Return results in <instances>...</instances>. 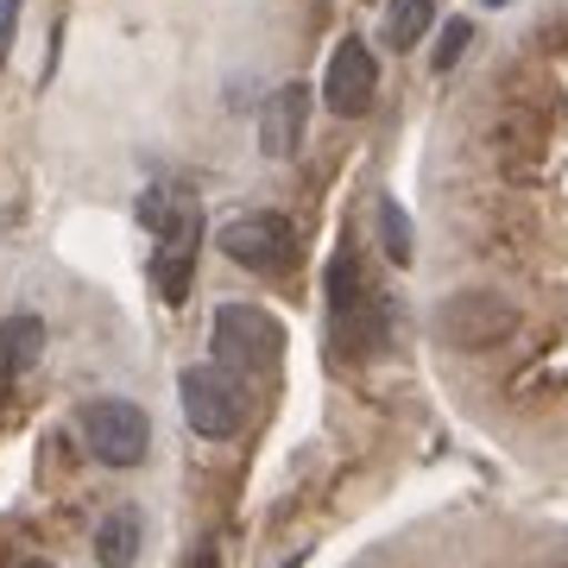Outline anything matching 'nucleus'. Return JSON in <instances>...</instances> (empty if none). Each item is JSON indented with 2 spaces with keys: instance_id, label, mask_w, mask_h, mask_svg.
<instances>
[{
  "instance_id": "f257e3e1",
  "label": "nucleus",
  "mask_w": 568,
  "mask_h": 568,
  "mask_svg": "<svg viewBox=\"0 0 568 568\" xmlns=\"http://www.w3.org/2000/svg\"><path fill=\"white\" fill-rule=\"evenodd\" d=\"M178 398H183V424L203 443H227V436L246 429V386L227 366H183Z\"/></svg>"
},
{
  "instance_id": "f03ea898",
  "label": "nucleus",
  "mask_w": 568,
  "mask_h": 568,
  "mask_svg": "<svg viewBox=\"0 0 568 568\" xmlns=\"http://www.w3.org/2000/svg\"><path fill=\"white\" fill-rule=\"evenodd\" d=\"M209 354L227 373H272L284 354V328L253 304H222L215 328H209Z\"/></svg>"
},
{
  "instance_id": "7ed1b4c3",
  "label": "nucleus",
  "mask_w": 568,
  "mask_h": 568,
  "mask_svg": "<svg viewBox=\"0 0 568 568\" xmlns=\"http://www.w3.org/2000/svg\"><path fill=\"white\" fill-rule=\"evenodd\" d=\"M82 436L102 467H140L152 455V417L133 398H95L82 405Z\"/></svg>"
},
{
  "instance_id": "20e7f679",
  "label": "nucleus",
  "mask_w": 568,
  "mask_h": 568,
  "mask_svg": "<svg viewBox=\"0 0 568 568\" xmlns=\"http://www.w3.org/2000/svg\"><path fill=\"white\" fill-rule=\"evenodd\" d=\"M215 246H222L241 272H253V278H284V272L297 265V227L284 222V215H265V209L227 222Z\"/></svg>"
},
{
  "instance_id": "39448f33",
  "label": "nucleus",
  "mask_w": 568,
  "mask_h": 568,
  "mask_svg": "<svg viewBox=\"0 0 568 568\" xmlns=\"http://www.w3.org/2000/svg\"><path fill=\"white\" fill-rule=\"evenodd\" d=\"M511 328H518V310H511L506 297H493V291H455V297H443V310H436V335H443L448 347H467V354L499 347Z\"/></svg>"
},
{
  "instance_id": "423d86ee",
  "label": "nucleus",
  "mask_w": 568,
  "mask_h": 568,
  "mask_svg": "<svg viewBox=\"0 0 568 568\" xmlns=\"http://www.w3.org/2000/svg\"><path fill=\"white\" fill-rule=\"evenodd\" d=\"M373 95H379V58H373L361 39H342V44H335V58H328L323 102L335 108L342 121H354V114L373 108Z\"/></svg>"
},
{
  "instance_id": "0eeeda50",
  "label": "nucleus",
  "mask_w": 568,
  "mask_h": 568,
  "mask_svg": "<svg viewBox=\"0 0 568 568\" xmlns=\"http://www.w3.org/2000/svg\"><path fill=\"white\" fill-rule=\"evenodd\" d=\"M196 246H203V222L178 209V222L159 234V253H152V284H159V297L171 310L190 304V272H196Z\"/></svg>"
},
{
  "instance_id": "6e6552de",
  "label": "nucleus",
  "mask_w": 568,
  "mask_h": 568,
  "mask_svg": "<svg viewBox=\"0 0 568 568\" xmlns=\"http://www.w3.org/2000/svg\"><path fill=\"white\" fill-rule=\"evenodd\" d=\"M304 126H310V89L304 82H278L260 102V152L265 159H291L304 145Z\"/></svg>"
},
{
  "instance_id": "1a4fd4ad",
  "label": "nucleus",
  "mask_w": 568,
  "mask_h": 568,
  "mask_svg": "<svg viewBox=\"0 0 568 568\" xmlns=\"http://www.w3.org/2000/svg\"><path fill=\"white\" fill-rule=\"evenodd\" d=\"M386 328H392L386 304H379V297H366V304L342 310L328 335H335V354H354V361H366V354H379V347H386Z\"/></svg>"
},
{
  "instance_id": "9d476101",
  "label": "nucleus",
  "mask_w": 568,
  "mask_h": 568,
  "mask_svg": "<svg viewBox=\"0 0 568 568\" xmlns=\"http://www.w3.org/2000/svg\"><path fill=\"white\" fill-rule=\"evenodd\" d=\"M140 537H145V525H140V511L133 506L108 511L102 525H95V562L102 568H133L140 562Z\"/></svg>"
},
{
  "instance_id": "9b49d317",
  "label": "nucleus",
  "mask_w": 568,
  "mask_h": 568,
  "mask_svg": "<svg viewBox=\"0 0 568 568\" xmlns=\"http://www.w3.org/2000/svg\"><path fill=\"white\" fill-rule=\"evenodd\" d=\"M39 347H44L39 316H7L0 323V373H26V366L39 361Z\"/></svg>"
},
{
  "instance_id": "f8f14e48",
  "label": "nucleus",
  "mask_w": 568,
  "mask_h": 568,
  "mask_svg": "<svg viewBox=\"0 0 568 568\" xmlns=\"http://www.w3.org/2000/svg\"><path fill=\"white\" fill-rule=\"evenodd\" d=\"M429 20H436V0H392L386 7V44L392 51H410V44L429 32Z\"/></svg>"
},
{
  "instance_id": "ddd939ff",
  "label": "nucleus",
  "mask_w": 568,
  "mask_h": 568,
  "mask_svg": "<svg viewBox=\"0 0 568 568\" xmlns=\"http://www.w3.org/2000/svg\"><path fill=\"white\" fill-rule=\"evenodd\" d=\"M354 304H366V278H361V265H354V253H342V260L328 265V310L342 316Z\"/></svg>"
},
{
  "instance_id": "4468645a",
  "label": "nucleus",
  "mask_w": 568,
  "mask_h": 568,
  "mask_svg": "<svg viewBox=\"0 0 568 568\" xmlns=\"http://www.w3.org/2000/svg\"><path fill=\"white\" fill-rule=\"evenodd\" d=\"M379 241H386V260L392 265H410V222L398 203H379Z\"/></svg>"
},
{
  "instance_id": "2eb2a0df",
  "label": "nucleus",
  "mask_w": 568,
  "mask_h": 568,
  "mask_svg": "<svg viewBox=\"0 0 568 568\" xmlns=\"http://www.w3.org/2000/svg\"><path fill=\"white\" fill-rule=\"evenodd\" d=\"M467 39H474V26H467V20H448L443 39H436V70H455V63H462V51H467Z\"/></svg>"
},
{
  "instance_id": "dca6fc26",
  "label": "nucleus",
  "mask_w": 568,
  "mask_h": 568,
  "mask_svg": "<svg viewBox=\"0 0 568 568\" xmlns=\"http://www.w3.org/2000/svg\"><path fill=\"white\" fill-rule=\"evenodd\" d=\"M13 20H20V0H0V63H7V44H13Z\"/></svg>"
},
{
  "instance_id": "f3484780",
  "label": "nucleus",
  "mask_w": 568,
  "mask_h": 568,
  "mask_svg": "<svg viewBox=\"0 0 568 568\" xmlns=\"http://www.w3.org/2000/svg\"><path fill=\"white\" fill-rule=\"evenodd\" d=\"M183 568H222V556H215V549H196V556H190Z\"/></svg>"
},
{
  "instance_id": "a211bd4d",
  "label": "nucleus",
  "mask_w": 568,
  "mask_h": 568,
  "mask_svg": "<svg viewBox=\"0 0 568 568\" xmlns=\"http://www.w3.org/2000/svg\"><path fill=\"white\" fill-rule=\"evenodd\" d=\"M544 568H568V556H556V562H544Z\"/></svg>"
},
{
  "instance_id": "6ab92c4d",
  "label": "nucleus",
  "mask_w": 568,
  "mask_h": 568,
  "mask_svg": "<svg viewBox=\"0 0 568 568\" xmlns=\"http://www.w3.org/2000/svg\"><path fill=\"white\" fill-rule=\"evenodd\" d=\"M20 568H51V562H20Z\"/></svg>"
}]
</instances>
